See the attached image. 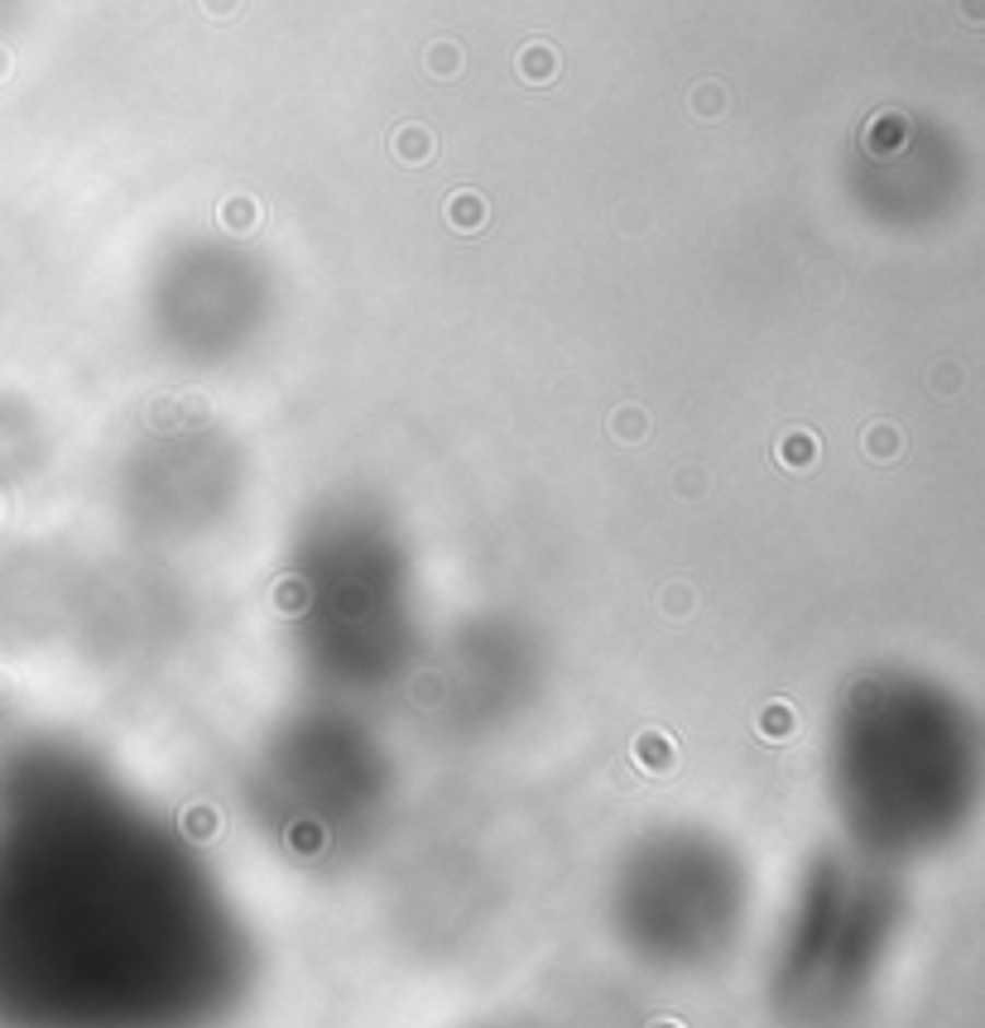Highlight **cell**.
<instances>
[{
    "label": "cell",
    "mask_w": 985,
    "mask_h": 1028,
    "mask_svg": "<svg viewBox=\"0 0 985 1028\" xmlns=\"http://www.w3.org/2000/svg\"><path fill=\"white\" fill-rule=\"evenodd\" d=\"M966 20H971V24H981V0H966Z\"/></svg>",
    "instance_id": "obj_11"
},
{
    "label": "cell",
    "mask_w": 985,
    "mask_h": 1028,
    "mask_svg": "<svg viewBox=\"0 0 985 1028\" xmlns=\"http://www.w3.org/2000/svg\"><path fill=\"white\" fill-rule=\"evenodd\" d=\"M644 433H649V414H644L640 404H620L611 414V438L620 442H644Z\"/></svg>",
    "instance_id": "obj_1"
},
{
    "label": "cell",
    "mask_w": 985,
    "mask_h": 1028,
    "mask_svg": "<svg viewBox=\"0 0 985 1028\" xmlns=\"http://www.w3.org/2000/svg\"><path fill=\"white\" fill-rule=\"evenodd\" d=\"M202 5L212 10V15H231V10H236V0H202Z\"/></svg>",
    "instance_id": "obj_10"
},
{
    "label": "cell",
    "mask_w": 985,
    "mask_h": 1028,
    "mask_svg": "<svg viewBox=\"0 0 985 1028\" xmlns=\"http://www.w3.org/2000/svg\"><path fill=\"white\" fill-rule=\"evenodd\" d=\"M447 216H453V226H461V232H477L485 222V202L477 192H457V198L447 202Z\"/></svg>",
    "instance_id": "obj_2"
},
{
    "label": "cell",
    "mask_w": 985,
    "mask_h": 1028,
    "mask_svg": "<svg viewBox=\"0 0 985 1028\" xmlns=\"http://www.w3.org/2000/svg\"><path fill=\"white\" fill-rule=\"evenodd\" d=\"M429 150H433V135L423 126H404L395 135V154L399 159H409V164H419V159H429Z\"/></svg>",
    "instance_id": "obj_4"
},
{
    "label": "cell",
    "mask_w": 985,
    "mask_h": 1028,
    "mask_svg": "<svg viewBox=\"0 0 985 1028\" xmlns=\"http://www.w3.org/2000/svg\"><path fill=\"white\" fill-rule=\"evenodd\" d=\"M866 447H875V452H880V457H890L894 452V428H890V423H875V428L866 433Z\"/></svg>",
    "instance_id": "obj_8"
},
{
    "label": "cell",
    "mask_w": 985,
    "mask_h": 1028,
    "mask_svg": "<svg viewBox=\"0 0 985 1028\" xmlns=\"http://www.w3.org/2000/svg\"><path fill=\"white\" fill-rule=\"evenodd\" d=\"M779 457H784V462H808V457H812L808 433H788V442L779 447Z\"/></svg>",
    "instance_id": "obj_7"
},
{
    "label": "cell",
    "mask_w": 985,
    "mask_h": 1028,
    "mask_svg": "<svg viewBox=\"0 0 985 1028\" xmlns=\"http://www.w3.org/2000/svg\"><path fill=\"white\" fill-rule=\"evenodd\" d=\"M553 68H558V58H553L549 44H529L525 54H519V72H525L529 82H549Z\"/></svg>",
    "instance_id": "obj_3"
},
{
    "label": "cell",
    "mask_w": 985,
    "mask_h": 1028,
    "mask_svg": "<svg viewBox=\"0 0 985 1028\" xmlns=\"http://www.w3.org/2000/svg\"><path fill=\"white\" fill-rule=\"evenodd\" d=\"M457 68H461V48L457 44H433L429 48V72L433 78H453Z\"/></svg>",
    "instance_id": "obj_5"
},
{
    "label": "cell",
    "mask_w": 985,
    "mask_h": 1028,
    "mask_svg": "<svg viewBox=\"0 0 985 1028\" xmlns=\"http://www.w3.org/2000/svg\"><path fill=\"white\" fill-rule=\"evenodd\" d=\"M692 111H697L702 120L722 116V111H726V92L716 87V82H702V87H697V96H692Z\"/></svg>",
    "instance_id": "obj_6"
},
{
    "label": "cell",
    "mask_w": 985,
    "mask_h": 1028,
    "mask_svg": "<svg viewBox=\"0 0 985 1028\" xmlns=\"http://www.w3.org/2000/svg\"><path fill=\"white\" fill-rule=\"evenodd\" d=\"M250 216L260 222V208H250V202H241V198H236V202H231V212H226V222H231V226H246Z\"/></svg>",
    "instance_id": "obj_9"
}]
</instances>
